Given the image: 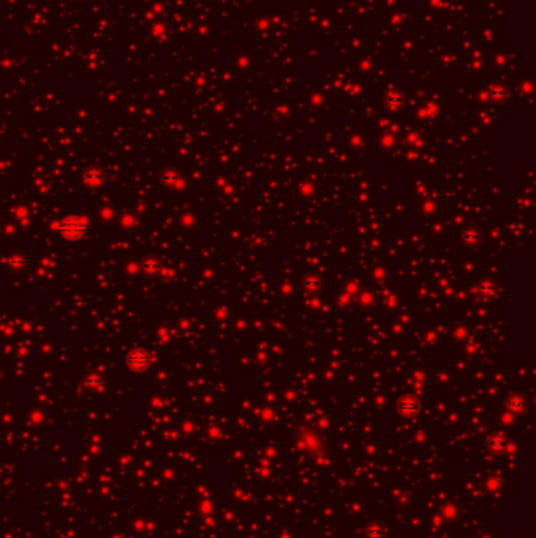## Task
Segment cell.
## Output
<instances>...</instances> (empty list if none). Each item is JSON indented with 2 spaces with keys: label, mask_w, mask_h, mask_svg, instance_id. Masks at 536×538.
Segmentation results:
<instances>
[{
  "label": "cell",
  "mask_w": 536,
  "mask_h": 538,
  "mask_svg": "<svg viewBox=\"0 0 536 538\" xmlns=\"http://www.w3.org/2000/svg\"><path fill=\"white\" fill-rule=\"evenodd\" d=\"M85 228V224H79L76 219H69L66 220V224H63V233L65 234H69L72 236V238H76V236H79Z\"/></svg>",
  "instance_id": "cell-1"
},
{
  "label": "cell",
  "mask_w": 536,
  "mask_h": 538,
  "mask_svg": "<svg viewBox=\"0 0 536 538\" xmlns=\"http://www.w3.org/2000/svg\"><path fill=\"white\" fill-rule=\"evenodd\" d=\"M127 362H129V365H132L134 368H140L142 370L143 367H146V354L142 352V351H135L129 356Z\"/></svg>",
  "instance_id": "cell-2"
}]
</instances>
